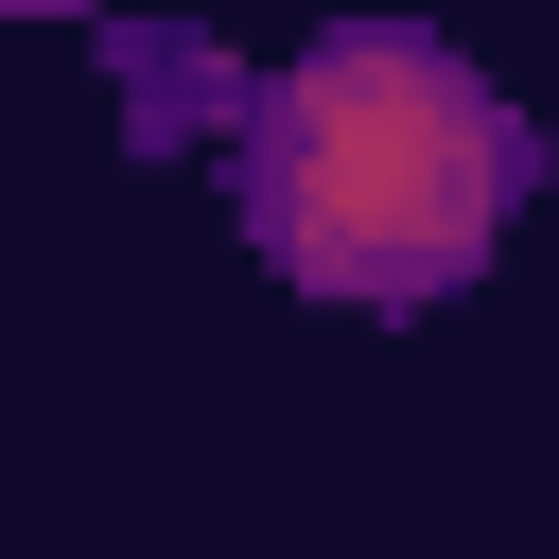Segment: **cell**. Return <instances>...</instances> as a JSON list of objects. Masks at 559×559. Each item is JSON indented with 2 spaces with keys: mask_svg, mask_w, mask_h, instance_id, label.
Returning a JSON list of instances; mask_svg holds the SVG:
<instances>
[{
  "mask_svg": "<svg viewBox=\"0 0 559 559\" xmlns=\"http://www.w3.org/2000/svg\"><path fill=\"white\" fill-rule=\"evenodd\" d=\"M524 192H542V122L419 17H332L227 87V210L297 297L437 314L489 280Z\"/></svg>",
  "mask_w": 559,
  "mask_h": 559,
  "instance_id": "1",
  "label": "cell"
}]
</instances>
